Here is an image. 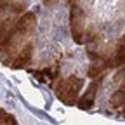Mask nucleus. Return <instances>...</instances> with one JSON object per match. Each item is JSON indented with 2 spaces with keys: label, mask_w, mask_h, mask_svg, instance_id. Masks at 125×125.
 Segmentation results:
<instances>
[{
  "label": "nucleus",
  "mask_w": 125,
  "mask_h": 125,
  "mask_svg": "<svg viewBox=\"0 0 125 125\" xmlns=\"http://www.w3.org/2000/svg\"><path fill=\"white\" fill-rule=\"evenodd\" d=\"M123 116H125V109H123Z\"/></svg>",
  "instance_id": "nucleus-13"
},
{
  "label": "nucleus",
  "mask_w": 125,
  "mask_h": 125,
  "mask_svg": "<svg viewBox=\"0 0 125 125\" xmlns=\"http://www.w3.org/2000/svg\"><path fill=\"white\" fill-rule=\"evenodd\" d=\"M111 104L115 106V108H122V106H125V85L123 87H120L113 96H111Z\"/></svg>",
  "instance_id": "nucleus-7"
},
{
  "label": "nucleus",
  "mask_w": 125,
  "mask_h": 125,
  "mask_svg": "<svg viewBox=\"0 0 125 125\" xmlns=\"http://www.w3.org/2000/svg\"><path fill=\"white\" fill-rule=\"evenodd\" d=\"M12 10L14 12H23L24 10V4H14L12 5Z\"/></svg>",
  "instance_id": "nucleus-10"
},
{
  "label": "nucleus",
  "mask_w": 125,
  "mask_h": 125,
  "mask_svg": "<svg viewBox=\"0 0 125 125\" xmlns=\"http://www.w3.org/2000/svg\"><path fill=\"white\" fill-rule=\"evenodd\" d=\"M0 123H9V125H18V122H16V118L12 115H9L7 111H2L0 109Z\"/></svg>",
  "instance_id": "nucleus-9"
},
{
  "label": "nucleus",
  "mask_w": 125,
  "mask_h": 125,
  "mask_svg": "<svg viewBox=\"0 0 125 125\" xmlns=\"http://www.w3.org/2000/svg\"><path fill=\"white\" fill-rule=\"evenodd\" d=\"M35 26H37V16L33 12H24L21 16V19L18 21V24H16V30L21 35H30L33 33Z\"/></svg>",
  "instance_id": "nucleus-3"
},
{
  "label": "nucleus",
  "mask_w": 125,
  "mask_h": 125,
  "mask_svg": "<svg viewBox=\"0 0 125 125\" xmlns=\"http://www.w3.org/2000/svg\"><path fill=\"white\" fill-rule=\"evenodd\" d=\"M122 40H125V35H123V38H122Z\"/></svg>",
  "instance_id": "nucleus-14"
},
{
  "label": "nucleus",
  "mask_w": 125,
  "mask_h": 125,
  "mask_svg": "<svg viewBox=\"0 0 125 125\" xmlns=\"http://www.w3.org/2000/svg\"><path fill=\"white\" fill-rule=\"evenodd\" d=\"M97 87H99V82H92L90 87L87 89V92L83 94L82 97H78L76 104L80 109H83V111H87V109H90L94 106V99H96V94H97Z\"/></svg>",
  "instance_id": "nucleus-4"
},
{
  "label": "nucleus",
  "mask_w": 125,
  "mask_h": 125,
  "mask_svg": "<svg viewBox=\"0 0 125 125\" xmlns=\"http://www.w3.org/2000/svg\"><path fill=\"white\" fill-rule=\"evenodd\" d=\"M113 66H116V68L125 66V49H122V47H118V52L113 59Z\"/></svg>",
  "instance_id": "nucleus-8"
},
{
  "label": "nucleus",
  "mask_w": 125,
  "mask_h": 125,
  "mask_svg": "<svg viewBox=\"0 0 125 125\" xmlns=\"http://www.w3.org/2000/svg\"><path fill=\"white\" fill-rule=\"evenodd\" d=\"M116 76H123V78H125V68H123V70L120 71V75H116Z\"/></svg>",
  "instance_id": "nucleus-12"
},
{
  "label": "nucleus",
  "mask_w": 125,
  "mask_h": 125,
  "mask_svg": "<svg viewBox=\"0 0 125 125\" xmlns=\"http://www.w3.org/2000/svg\"><path fill=\"white\" fill-rule=\"evenodd\" d=\"M31 57H33V45L31 43H26L23 49H21V52L18 54V57L14 59V62H12V68L14 70H19V68H24L28 62L31 61Z\"/></svg>",
  "instance_id": "nucleus-5"
},
{
  "label": "nucleus",
  "mask_w": 125,
  "mask_h": 125,
  "mask_svg": "<svg viewBox=\"0 0 125 125\" xmlns=\"http://www.w3.org/2000/svg\"><path fill=\"white\" fill-rule=\"evenodd\" d=\"M83 85L82 78L76 76H68L66 80H59V83L56 85V96L59 101H62L68 106H75L78 101V94Z\"/></svg>",
  "instance_id": "nucleus-1"
},
{
  "label": "nucleus",
  "mask_w": 125,
  "mask_h": 125,
  "mask_svg": "<svg viewBox=\"0 0 125 125\" xmlns=\"http://www.w3.org/2000/svg\"><path fill=\"white\" fill-rule=\"evenodd\" d=\"M83 23H85L83 10L78 7V5H73V9H71V33H73V40L76 43H85Z\"/></svg>",
  "instance_id": "nucleus-2"
},
{
  "label": "nucleus",
  "mask_w": 125,
  "mask_h": 125,
  "mask_svg": "<svg viewBox=\"0 0 125 125\" xmlns=\"http://www.w3.org/2000/svg\"><path fill=\"white\" fill-rule=\"evenodd\" d=\"M109 66H113V61H104V62H101V64H92L90 68H89V76L90 78H97V76H101L103 73H104V70L106 68H109Z\"/></svg>",
  "instance_id": "nucleus-6"
},
{
  "label": "nucleus",
  "mask_w": 125,
  "mask_h": 125,
  "mask_svg": "<svg viewBox=\"0 0 125 125\" xmlns=\"http://www.w3.org/2000/svg\"><path fill=\"white\" fill-rule=\"evenodd\" d=\"M56 4H57V0H43V5H47V7H52Z\"/></svg>",
  "instance_id": "nucleus-11"
}]
</instances>
